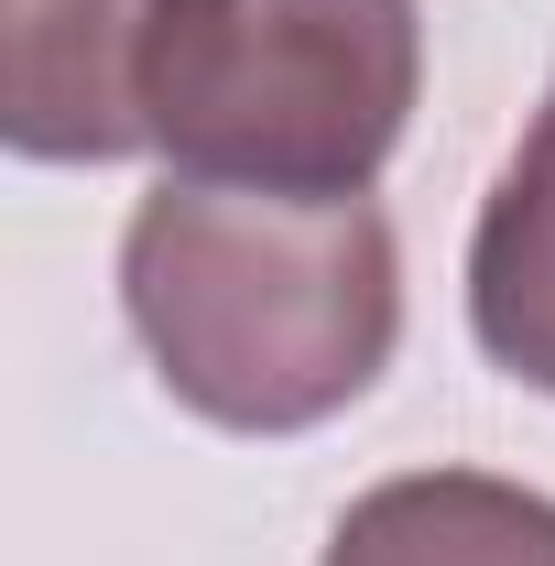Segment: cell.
I'll list each match as a JSON object with an SVG mask.
<instances>
[{
  "label": "cell",
  "mask_w": 555,
  "mask_h": 566,
  "mask_svg": "<svg viewBox=\"0 0 555 566\" xmlns=\"http://www.w3.org/2000/svg\"><path fill=\"white\" fill-rule=\"evenodd\" d=\"M327 566H555V501L501 469H404L338 512Z\"/></svg>",
  "instance_id": "5"
},
{
  "label": "cell",
  "mask_w": 555,
  "mask_h": 566,
  "mask_svg": "<svg viewBox=\"0 0 555 566\" xmlns=\"http://www.w3.org/2000/svg\"><path fill=\"white\" fill-rule=\"evenodd\" d=\"M415 98V0H153L142 33V142L186 186L370 197Z\"/></svg>",
  "instance_id": "2"
},
{
  "label": "cell",
  "mask_w": 555,
  "mask_h": 566,
  "mask_svg": "<svg viewBox=\"0 0 555 566\" xmlns=\"http://www.w3.org/2000/svg\"><path fill=\"white\" fill-rule=\"evenodd\" d=\"M469 338L501 381L555 403V87L523 120L512 164L490 175L469 229Z\"/></svg>",
  "instance_id": "4"
},
{
  "label": "cell",
  "mask_w": 555,
  "mask_h": 566,
  "mask_svg": "<svg viewBox=\"0 0 555 566\" xmlns=\"http://www.w3.org/2000/svg\"><path fill=\"white\" fill-rule=\"evenodd\" d=\"M153 0H0V142L22 164H132Z\"/></svg>",
  "instance_id": "3"
},
{
  "label": "cell",
  "mask_w": 555,
  "mask_h": 566,
  "mask_svg": "<svg viewBox=\"0 0 555 566\" xmlns=\"http://www.w3.org/2000/svg\"><path fill=\"white\" fill-rule=\"evenodd\" d=\"M121 316L218 436L348 415L404 338V251L370 197H251L164 175L121 229Z\"/></svg>",
  "instance_id": "1"
}]
</instances>
